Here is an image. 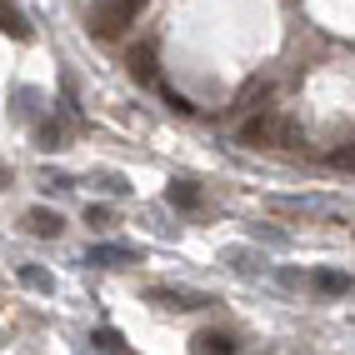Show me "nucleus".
Masks as SVG:
<instances>
[{"label": "nucleus", "mask_w": 355, "mask_h": 355, "mask_svg": "<svg viewBox=\"0 0 355 355\" xmlns=\"http://www.w3.org/2000/svg\"><path fill=\"white\" fill-rule=\"evenodd\" d=\"M241 140L245 146H260V150H280V146H291V125H286L280 110H255L241 125Z\"/></svg>", "instance_id": "1"}, {"label": "nucleus", "mask_w": 355, "mask_h": 355, "mask_svg": "<svg viewBox=\"0 0 355 355\" xmlns=\"http://www.w3.org/2000/svg\"><path fill=\"white\" fill-rule=\"evenodd\" d=\"M140 6H146V0H101L96 10H90V31L96 35H121L125 26H135V15H140Z\"/></svg>", "instance_id": "2"}, {"label": "nucleus", "mask_w": 355, "mask_h": 355, "mask_svg": "<svg viewBox=\"0 0 355 355\" xmlns=\"http://www.w3.org/2000/svg\"><path fill=\"white\" fill-rule=\"evenodd\" d=\"M155 305H171V311H200V305H210V295H200V291H146Z\"/></svg>", "instance_id": "3"}, {"label": "nucleus", "mask_w": 355, "mask_h": 355, "mask_svg": "<svg viewBox=\"0 0 355 355\" xmlns=\"http://www.w3.org/2000/svg\"><path fill=\"white\" fill-rule=\"evenodd\" d=\"M85 260H90V266H135V260H140V250H130V245H90L85 250Z\"/></svg>", "instance_id": "4"}, {"label": "nucleus", "mask_w": 355, "mask_h": 355, "mask_svg": "<svg viewBox=\"0 0 355 355\" xmlns=\"http://www.w3.org/2000/svg\"><path fill=\"white\" fill-rule=\"evenodd\" d=\"M125 65H130V76H135V80H155V40H140V45H130Z\"/></svg>", "instance_id": "5"}, {"label": "nucleus", "mask_w": 355, "mask_h": 355, "mask_svg": "<svg viewBox=\"0 0 355 355\" xmlns=\"http://www.w3.org/2000/svg\"><path fill=\"white\" fill-rule=\"evenodd\" d=\"M26 225H31L35 235H45V241H51V235H60L65 220L55 216V210H45V205H31V210H26Z\"/></svg>", "instance_id": "6"}, {"label": "nucleus", "mask_w": 355, "mask_h": 355, "mask_svg": "<svg viewBox=\"0 0 355 355\" xmlns=\"http://www.w3.org/2000/svg\"><path fill=\"white\" fill-rule=\"evenodd\" d=\"M171 205H180V210H196L200 205V191H196V180H171Z\"/></svg>", "instance_id": "7"}, {"label": "nucleus", "mask_w": 355, "mask_h": 355, "mask_svg": "<svg viewBox=\"0 0 355 355\" xmlns=\"http://www.w3.org/2000/svg\"><path fill=\"white\" fill-rule=\"evenodd\" d=\"M0 31H6V35H15V40H31V26H26V15H20V10H10L6 0H0Z\"/></svg>", "instance_id": "8"}, {"label": "nucleus", "mask_w": 355, "mask_h": 355, "mask_svg": "<svg viewBox=\"0 0 355 355\" xmlns=\"http://www.w3.org/2000/svg\"><path fill=\"white\" fill-rule=\"evenodd\" d=\"M20 286H26V291H40V295H51V291H55V280H51V270H40V266H20Z\"/></svg>", "instance_id": "9"}, {"label": "nucleus", "mask_w": 355, "mask_h": 355, "mask_svg": "<svg viewBox=\"0 0 355 355\" xmlns=\"http://www.w3.org/2000/svg\"><path fill=\"white\" fill-rule=\"evenodd\" d=\"M196 350H205V355H210V350H216V355H230L235 340L225 336V330H200V336H196Z\"/></svg>", "instance_id": "10"}, {"label": "nucleus", "mask_w": 355, "mask_h": 355, "mask_svg": "<svg viewBox=\"0 0 355 355\" xmlns=\"http://www.w3.org/2000/svg\"><path fill=\"white\" fill-rule=\"evenodd\" d=\"M315 286H320L325 295H345V291H350V275H340V270H320Z\"/></svg>", "instance_id": "11"}, {"label": "nucleus", "mask_w": 355, "mask_h": 355, "mask_svg": "<svg viewBox=\"0 0 355 355\" xmlns=\"http://www.w3.org/2000/svg\"><path fill=\"white\" fill-rule=\"evenodd\" d=\"M90 345H96V350H125V336H121V330H96V336H90Z\"/></svg>", "instance_id": "12"}, {"label": "nucleus", "mask_w": 355, "mask_h": 355, "mask_svg": "<svg viewBox=\"0 0 355 355\" xmlns=\"http://www.w3.org/2000/svg\"><path fill=\"white\" fill-rule=\"evenodd\" d=\"M225 260H230L241 275H255V270H260V255H250V250H225Z\"/></svg>", "instance_id": "13"}, {"label": "nucleus", "mask_w": 355, "mask_h": 355, "mask_svg": "<svg viewBox=\"0 0 355 355\" xmlns=\"http://www.w3.org/2000/svg\"><path fill=\"white\" fill-rule=\"evenodd\" d=\"M160 96H165V105H171L175 115H196V105H191V101H185V96H180V90H175V85H160Z\"/></svg>", "instance_id": "14"}, {"label": "nucleus", "mask_w": 355, "mask_h": 355, "mask_svg": "<svg viewBox=\"0 0 355 355\" xmlns=\"http://www.w3.org/2000/svg\"><path fill=\"white\" fill-rule=\"evenodd\" d=\"M35 135H40V146H45V150H55V146H60V135H65V130H60V121H45V125H40Z\"/></svg>", "instance_id": "15"}, {"label": "nucleus", "mask_w": 355, "mask_h": 355, "mask_svg": "<svg viewBox=\"0 0 355 355\" xmlns=\"http://www.w3.org/2000/svg\"><path fill=\"white\" fill-rule=\"evenodd\" d=\"M105 220H110L105 205H90V210H85V225H105Z\"/></svg>", "instance_id": "16"}, {"label": "nucleus", "mask_w": 355, "mask_h": 355, "mask_svg": "<svg viewBox=\"0 0 355 355\" xmlns=\"http://www.w3.org/2000/svg\"><path fill=\"white\" fill-rule=\"evenodd\" d=\"M260 241H266V245H286V230H270V225H260Z\"/></svg>", "instance_id": "17"}, {"label": "nucleus", "mask_w": 355, "mask_h": 355, "mask_svg": "<svg viewBox=\"0 0 355 355\" xmlns=\"http://www.w3.org/2000/svg\"><path fill=\"white\" fill-rule=\"evenodd\" d=\"M101 185H105V191H115V196H125V191H130V185H125L121 175H101Z\"/></svg>", "instance_id": "18"}]
</instances>
